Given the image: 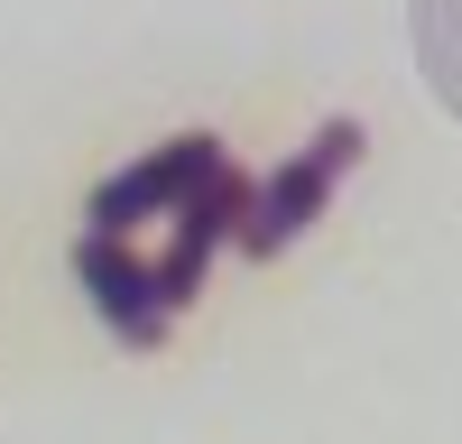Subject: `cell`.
<instances>
[{
  "label": "cell",
  "mask_w": 462,
  "mask_h": 444,
  "mask_svg": "<svg viewBox=\"0 0 462 444\" xmlns=\"http://www.w3.org/2000/svg\"><path fill=\"white\" fill-rule=\"evenodd\" d=\"M213 167H222V139H213V130H185V139H167V148H148L139 167H121L111 185H93V232H139V222L176 213Z\"/></svg>",
  "instance_id": "4"
},
{
  "label": "cell",
  "mask_w": 462,
  "mask_h": 444,
  "mask_svg": "<svg viewBox=\"0 0 462 444\" xmlns=\"http://www.w3.org/2000/svg\"><path fill=\"white\" fill-rule=\"evenodd\" d=\"M250 195H259V185L241 176V167H213L204 185H195V195H185L167 222H176V241H167V259H158V287H167V306L185 315V306H195V296H204V269H213V259L231 250V241H241V222H250Z\"/></svg>",
  "instance_id": "3"
},
{
  "label": "cell",
  "mask_w": 462,
  "mask_h": 444,
  "mask_svg": "<svg viewBox=\"0 0 462 444\" xmlns=\"http://www.w3.org/2000/svg\"><path fill=\"white\" fill-rule=\"evenodd\" d=\"M352 158H361V121L342 111V121H324V130H315V139H305L296 158H287V167H278V176H268L259 195H250L241 250H250V259H278V250L305 232V222H315V213L333 204V185L352 176Z\"/></svg>",
  "instance_id": "1"
},
{
  "label": "cell",
  "mask_w": 462,
  "mask_h": 444,
  "mask_svg": "<svg viewBox=\"0 0 462 444\" xmlns=\"http://www.w3.org/2000/svg\"><path fill=\"white\" fill-rule=\"evenodd\" d=\"M74 278H84V296L102 306V324L121 333L130 352H158L167 343L176 306H167V287H158V259L130 250V232H84V241H74Z\"/></svg>",
  "instance_id": "2"
}]
</instances>
